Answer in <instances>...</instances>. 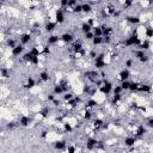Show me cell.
I'll use <instances>...</instances> for the list:
<instances>
[{"label":"cell","instance_id":"cell-1","mask_svg":"<svg viewBox=\"0 0 153 153\" xmlns=\"http://www.w3.org/2000/svg\"><path fill=\"white\" fill-rule=\"evenodd\" d=\"M97 104H99V105H102L106 99H108V94L104 92V91H102V90H97L94 93H93V96L91 97Z\"/></svg>","mask_w":153,"mask_h":153}]
</instances>
